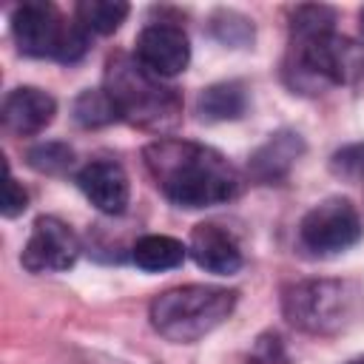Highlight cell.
Segmentation results:
<instances>
[{
  "label": "cell",
  "instance_id": "obj_1",
  "mask_svg": "<svg viewBox=\"0 0 364 364\" xmlns=\"http://www.w3.org/2000/svg\"><path fill=\"white\" fill-rule=\"evenodd\" d=\"M142 159L154 185L176 208H213L242 193L239 171L210 145L162 136L142 148Z\"/></svg>",
  "mask_w": 364,
  "mask_h": 364
},
{
  "label": "cell",
  "instance_id": "obj_24",
  "mask_svg": "<svg viewBox=\"0 0 364 364\" xmlns=\"http://www.w3.org/2000/svg\"><path fill=\"white\" fill-rule=\"evenodd\" d=\"M361 34H364V9H361Z\"/></svg>",
  "mask_w": 364,
  "mask_h": 364
},
{
  "label": "cell",
  "instance_id": "obj_8",
  "mask_svg": "<svg viewBox=\"0 0 364 364\" xmlns=\"http://www.w3.org/2000/svg\"><path fill=\"white\" fill-rule=\"evenodd\" d=\"M77 233L57 216H37L28 242L23 245L20 262L28 273H63L74 267L80 256Z\"/></svg>",
  "mask_w": 364,
  "mask_h": 364
},
{
  "label": "cell",
  "instance_id": "obj_10",
  "mask_svg": "<svg viewBox=\"0 0 364 364\" xmlns=\"http://www.w3.org/2000/svg\"><path fill=\"white\" fill-rule=\"evenodd\" d=\"M77 188L82 196L108 216H119L128 208L131 199V182L119 162L114 159H94L77 173Z\"/></svg>",
  "mask_w": 364,
  "mask_h": 364
},
{
  "label": "cell",
  "instance_id": "obj_6",
  "mask_svg": "<svg viewBox=\"0 0 364 364\" xmlns=\"http://www.w3.org/2000/svg\"><path fill=\"white\" fill-rule=\"evenodd\" d=\"M11 37L28 57H54L77 63L88 51V31L74 20L68 23L57 6L46 0L20 3L11 14Z\"/></svg>",
  "mask_w": 364,
  "mask_h": 364
},
{
  "label": "cell",
  "instance_id": "obj_23",
  "mask_svg": "<svg viewBox=\"0 0 364 364\" xmlns=\"http://www.w3.org/2000/svg\"><path fill=\"white\" fill-rule=\"evenodd\" d=\"M347 364H364V355H358V358H353V361H347Z\"/></svg>",
  "mask_w": 364,
  "mask_h": 364
},
{
  "label": "cell",
  "instance_id": "obj_22",
  "mask_svg": "<svg viewBox=\"0 0 364 364\" xmlns=\"http://www.w3.org/2000/svg\"><path fill=\"white\" fill-rule=\"evenodd\" d=\"M28 208V193L26 188L11 176V171L6 168V191H3V216H20Z\"/></svg>",
  "mask_w": 364,
  "mask_h": 364
},
{
  "label": "cell",
  "instance_id": "obj_2",
  "mask_svg": "<svg viewBox=\"0 0 364 364\" xmlns=\"http://www.w3.org/2000/svg\"><path fill=\"white\" fill-rule=\"evenodd\" d=\"M330 6H296L290 11V46L284 57V82L299 94H321L347 82L364 68V51L333 31Z\"/></svg>",
  "mask_w": 364,
  "mask_h": 364
},
{
  "label": "cell",
  "instance_id": "obj_15",
  "mask_svg": "<svg viewBox=\"0 0 364 364\" xmlns=\"http://www.w3.org/2000/svg\"><path fill=\"white\" fill-rule=\"evenodd\" d=\"M247 108V94L239 82H213L202 88L196 100V111L202 119L210 122H225V119H239Z\"/></svg>",
  "mask_w": 364,
  "mask_h": 364
},
{
  "label": "cell",
  "instance_id": "obj_16",
  "mask_svg": "<svg viewBox=\"0 0 364 364\" xmlns=\"http://www.w3.org/2000/svg\"><path fill=\"white\" fill-rule=\"evenodd\" d=\"M128 17V3L122 0H80L74 20L88 34H114Z\"/></svg>",
  "mask_w": 364,
  "mask_h": 364
},
{
  "label": "cell",
  "instance_id": "obj_12",
  "mask_svg": "<svg viewBox=\"0 0 364 364\" xmlns=\"http://www.w3.org/2000/svg\"><path fill=\"white\" fill-rule=\"evenodd\" d=\"M304 154V139L296 131H276L270 134L247 159V176L259 185H279L290 176L296 159Z\"/></svg>",
  "mask_w": 364,
  "mask_h": 364
},
{
  "label": "cell",
  "instance_id": "obj_5",
  "mask_svg": "<svg viewBox=\"0 0 364 364\" xmlns=\"http://www.w3.org/2000/svg\"><path fill=\"white\" fill-rule=\"evenodd\" d=\"M233 307L236 290L213 284H182L154 296L148 318L162 338L173 344H193L213 333L219 324H225Z\"/></svg>",
  "mask_w": 364,
  "mask_h": 364
},
{
  "label": "cell",
  "instance_id": "obj_13",
  "mask_svg": "<svg viewBox=\"0 0 364 364\" xmlns=\"http://www.w3.org/2000/svg\"><path fill=\"white\" fill-rule=\"evenodd\" d=\"M188 253L193 256V262L216 276H230L242 267V247L233 239V233H228L222 225L216 222H202L191 230L188 239Z\"/></svg>",
  "mask_w": 364,
  "mask_h": 364
},
{
  "label": "cell",
  "instance_id": "obj_20",
  "mask_svg": "<svg viewBox=\"0 0 364 364\" xmlns=\"http://www.w3.org/2000/svg\"><path fill=\"white\" fill-rule=\"evenodd\" d=\"M213 34L222 40V43H230V46H242L253 37V26L247 17L236 14V11H219L213 20Z\"/></svg>",
  "mask_w": 364,
  "mask_h": 364
},
{
  "label": "cell",
  "instance_id": "obj_11",
  "mask_svg": "<svg viewBox=\"0 0 364 364\" xmlns=\"http://www.w3.org/2000/svg\"><path fill=\"white\" fill-rule=\"evenodd\" d=\"M54 114H57V100L37 85H20V88L9 91L3 100V108H0L3 128L11 136L40 134L46 125H51Z\"/></svg>",
  "mask_w": 364,
  "mask_h": 364
},
{
  "label": "cell",
  "instance_id": "obj_19",
  "mask_svg": "<svg viewBox=\"0 0 364 364\" xmlns=\"http://www.w3.org/2000/svg\"><path fill=\"white\" fill-rule=\"evenodd\" d=\"M330 171L344 182H353V185L364 182V142H353V145L338 148L330 156Z\"/></svg>",
  "mask_w": 364,
  "mask_h": 364
},
{
  "label": "cell",
  "instance_id": "obj_21",
  "mask_svg": "<svg viewBox=\"0 0 364 364\" xmlns=\"http://www.w3.org/2000/svg\"><path fill=\"white\" fill-rule=\"evenodd\" d=\"M250 364H287V355H284L282 338H279L276 333L262 336V338L256 341V347H253Z\"/></svg>",
  "mask_w": 364,
  "mask_h": 364
},
{
  "label": "cell",
  "instance_id": "obj_4",
  "mask_svg": "<svg viewBox=\"0 0 364 364\" xmlns=\"http://www.w3.org/2000/svg\"><path fill=\"white\" fill-rule=\"evenodd\" d=\"M284 318L310 336L347 333L364 316V287L350 279H304L282 296Z\"/></svg>",
  "mask_w": 364,
  "mask_h": 364
},
{
  "label": "cell",
  "instance_id": "obj_3",
  "mask_svg": "<svg viewBox=\"0 0 364 364\" xmlns=\"http://www.w3.org/2000/svg\"><path fill=\"white\" fill-rule=\"evenodd\" d=\"M105 94L117 117L151 134H168L182 122V97L131 54H111L105 63Z\"/></svg>",
  "mask_w": 364,
  "mask_h": 364
},
{
  "label": "cell",
  "instance_id": "obj_7",
  "mask_svg": "<svg viewBox=\"0 0 364 364\" xmlns=\"http://www.w3.org/2000/svg\"><path fill=\"white\" fill-rule=\"evenodd\" d=\"M361 216L350 199L330 196L313 205L299 222V242L313 256H336L361 239Z\"/></svg>",
  "mask_w": 364,
  "mask_h": 364
},
{
  "label": "cell",
  "instance_id": "obj_18",
  "mask_svg": "<svg viewBox=\"0 0 364 364\" xmlns=\"http://www.w3.org/2000/svg\"><path fill=\"white\" fill-rule=\"evenodd\" d=\"M26 162L37 171V173H48V176H57V173H65L71 165H74V148L65 145V142H37L26 151Z\"/></svg>",
  "mask_w": 364,
  "mask_h": 364
},
{
  "label": "cell",
  "instance_id": "obj_17",
  "mask_svg": "<svg viewBox=\"0 0 364 364\" xmlns=\"http://www.w3.org/2000/svg\"><path fill=\"white\" fill-rule=\"evenodd\" d=\"M74 119L82 128H102L117 122V108L111 102V97L105 94V88H85L77 100H74Z\"/></svg>",
  "mask_w": 364,
  "mask_h": 364
},
{
  "label": "cell",
  "instance_id": "obj_9",
  "mask_svg": "<svg viewBox=\"0 0 364 364\" xmlns=\"http://www.w3.org/2000/svg\"><path fill=\"white\" fill-rule=\"evenodd\" d=\"M134 57L159 80L176 77L191 63V40L182 26L173 23H151L136 34Z\"/></svg>",
  "mask_w": 364,
  "mask_h": 364
},
{
  "label": "cell",
  "instance_id": "obj_14",
  "mask_svg": "<svg viewBox=\"0 0 364 364\" xmlns=\"http://www.w3.org/2000/svg\"><path fill=\"white\" fill-rule=\"evenodd\" d=\"M185 256H188V245H182L179 239L165 236V233L139 236L131 247V262L145 273L173 270L185 262Z\"/></svg>",
  "mask_w": 364,
  "mask_h": 364
}]
</instances>
